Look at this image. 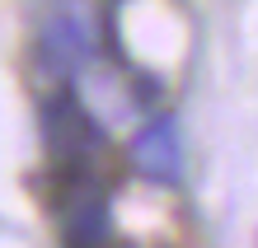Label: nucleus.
I'll list each match as a JSON object with an SVG mask.
<instances>
[{"instance_id":"nucleus-1","label":"nucleus","mask_w":258,"mask_h":248,"mask_svg":"<svg viewBox=\"0 0 258 248\" xmlns=\"http://www.w3.org/2000/svg\"><path fill=\"white\" fill-rule=\"evenodd\" d=\"M132 159L141 164L150 178L174 183V178H178V169H183V154H178V131H174V122H169V117L150 122V127H146L141 136H136Z\"/></svg>"}]
</instances>
